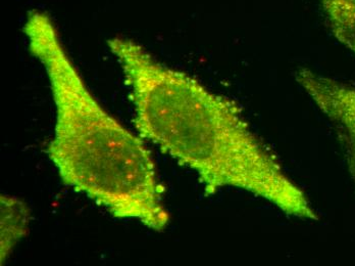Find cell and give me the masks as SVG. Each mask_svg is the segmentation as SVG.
I'll return each mask as SVG.
<instances>
[{
	"label": "cell",
	"mask_w": 355,
	"mask_h": 266,
	"mask_svg": "<svg viewBox=\"0 0 355 266\" xmlns=\"http://www.w3.org/2000/svg\"><path fill=\"white\" fill-rule=\"evenodd\" d=\"M122 65L140 136L196 173L207 194L231 188L288 215L318 220L303 190L255 135L238 106L186 73L157 62L135 41H108Z\"/></svg>",
	"instance_id": "1"
},
{
	"label": "cell",
	"mask_w": 355,
	"mask_h": 266,
	"mask_svg": "<svg viewBox=\"0 0 355 266\" xmlns=\"http://www.w3.org/2000/svg\"><path fill=\"white\" fill-rule=\"evenodd\" d=\"M32 55L44 66L55 103L49 155L62 181L121 219L162 231L170 215L155 162L141 138L108 114L89 92L49 15L30 13L24 26Z\"/></svg>",
	"instance_id": "2"
},
{
	"label": "cell",
	"mask_w": 355,
	"mask_h": 266,
	"mask_svg": "<svg viewBox=\"0 0 355 266\" xmlns=\"http://www.w3.org/2000/svg\"><path fill=\"white\" fill-rule=\"evenodd\" d=\"M295 79L333 125L355 183V88L306 68L298 70Z\"/></svg>",
	"instance_id": "3"
},
{
	"label": "cell",
	"mask_w": 355,
	"mask_h": 266,
	"mask_svg": "<svg viewBox=\"0 0 355 266\" xmlns=\"http://www.w3.org/2000/svg\"><path fill=\"white\" fill-rule=\"evenodd\" d=\"M335 38L355 55V0H320Z\"/></svg>",
	"instance_id": "4"
},
{
	"label": "cell",
	"mask_w": 355,
	"mask_h": 266,
	"mask_svg": "<svg viewBox=\"0 0 355 266\" xmlns=\"http://www.w3.org/2000/svg\"><path fill=\"white\" fill-rule=\"evenodd\" d=\"M28 210L16 199L1 197V260L10 255L12 247L27 228Z\"/></svg>",
	"instance_id": "5"
}]
</instances>
